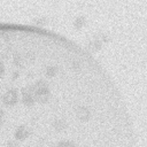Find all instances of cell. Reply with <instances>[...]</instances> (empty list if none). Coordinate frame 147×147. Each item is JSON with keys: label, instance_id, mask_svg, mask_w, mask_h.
I'll return each instance as SVG.
<instances>
[{"label": "cell", "instance_id": "obj_1", "mask_svg": "<svg viewBox=\"0 0 147 147\" xmlns=\"http://www.w3.org/2000/svg\"><path fill=\"white\" fill-rule=\"evenodd\" d=\"M32 86H33V90H34V99H36V101H38V102L48 101V99L51 96V92H49V87H48L47 82L38 80Z\"/></svg>", "mask_w": 147, "mask_h": 147}, {"label": "cell", "instance_id": "obj_2", "mask_svg": "<svg viewBox=\"0 0 147 147\" xmlns=\"http://www.w3.org/2000/svg\"><path fill=\"white\" fill-rule=\"evenodd\" d=\"M21 93H22V100H23L24 105L32 106L36 102V99H34V90H33V86L32 85L24 86L21 90Z\"/></svg>", "mask_w": 147, "mask_h": 147}, {"label": "cell", "instance_id": "obj_3", "mask_svg": "<svg viewBox=\"0 0 147 147\" xmlns=\"http://www.w3.org/2000/svg\"><path fill=\"white\" fill-rule=\"evenodd\" d=\"M17 100H18V92H17V90H15V88H8V90L3 93V95H2V101H3V103L7 105V106H13V105H15V103L17 102Z\"/></svg>", "mask_w": 147, "mask_h": 147}, {"label": "cell", "instance_id": "obj_4", "mask_svg": "<svg viewBox=\"0 0 147 147\" xmlns=\"http://www.w3.org/2000/svg\"><path fill=\"white\" fill-rule=\"evenodd\" d=\"M30 134V130L26 125H20L16 127L15 132H14V137L16 140H24L25 138H28Z\"/></svg>", "mask_w": 147, "mask_h": 147}, {"label": "cell", "instance_id": "obj_5", "mask_svg": "<svg viewBox=\"0 0 147 147\" xmlns=\"http://www.w3.org/2000/svg\"><path fill=\"white\" fill-rule=\"evenodd\" d=\"M76 114H77V117L80 121H87V119H90V117L92 115L91 109L86 106H79L76 110Z\"/></svg>", "mask_w": 147, "mask_h": 147}, {"label": "cell", "instance_id": "obj_6", "mask_svg": "<svg viewBox=\"0 0 147 147\" xmlns=\"http://www.w3.org/2000/svg\"><path fill=\"white\" fill-rule=\"evenodd\" d=\"M52 125H53V127H54L56 131H63V130L67 129L68 123H67V121H65L64 118H56V119L53 121Z\"/></svg>", "mask_w": 147, "mask_h": 147}, {"label": "cell", "instance_id": "obj_7", "mask_svg": "<svg viewBox=\"0 0 147 147\" xmlns=\"http://www.w3.org/2000/svg\"><path fill=\"white\" fill-rule=\"evenodd\" d=\"M87 46H88V48L92 49V51H98V49L101 48L102 41L99 39V37H95V38H93V39H91V40L88 41Z\"/></svg>", "mask_w": 147, "mask_h": 147}, {"label": "cell", "instance_id": "obj_8", "mask_svg": "<svg viewBox=\"0 0 147 147\" xmlns=\"http://www.w3.org/2000/svg\"><path fill=\"white\" fill-rule=\"evenodd\" d=\"M85 24H86V17L85 16H77L74 20V26L77 28V29L83 28Z\"/></svg>", "mask_w": 147, "mask_h": 147}, {"label": "cell", "instance_id": "obj_9", "mask_svg": "<svg viewBox=\"0 0 147 147\" xmlns=\"http://www.w3.org/2000/svg\"><path fill=\"white\" fill-rule=\"evenodd\" d=\"M57 71H59V68H57L56 65H53V64L47 65L46 69H45V74H46L47 76H49V77L55 76V75L57 74Z\"/></svg>", "mask_w": 147, "mask_h": 147}, {"label": "cell", "instance_id": "obj_10", "mask_svg": "<svg viewBox=\"0 0 147 147\" xmlns=\"http://www.w3.org/2000/svg\"><path fill=\"white\" fill-rule=\"evenodd\" d=\"M14 63H15L16 65L22 67L23 63H24V56L21 55L20 53H15V54H14Z\"/></svg>", "mask_w": 147, "mask_h": 147}, {"label": "cell", "instance_id": "obj_11", "mask_svg": "<svg viewBox=\"0 0 147 147\" xmlns=\"http://www.w3.org/2000/svg\"><path fill=\"white\" fill-rule=\"evenodd\" d=\"M56 147H76V145L70 140H61Z\"/></svg>", "mask_w": 147, "mask_h": 147}, {"label": "cell", "instance_id": "obj_12", "mask_svg": "<svg viewBox=\"0 0 147 147\" xmlns=\"http://www.w3.org/2000/svg\"><path fill=\"white\" fill-rule=\"evenodd\" d=\"M34 60V54H33V52H28L26 54H25V56H24V61H33Z\"/></svg>", "mask_w": 147, "mask_h": 147}, {"label": "cell", "instance_id": "obj_13", "mask_svg": "<svg viewBox=\"0 0 147 147\" xmlns=\"http://www.w3.org/2000/svg\"><path fill=\"white\" fill-rule=\"evenodd\" d=\"M46 17H38V18H34L33 20V22L34 23H37V24H44V23H46Z\"/></svg>", "mask_w": 147, "mask_h": 147}, {"label": "cell", "instance_id": "obj_14", "mask_svg": "<svg viewBox=\"0 0 147 147\" xmlns=\"http://www.w3.org/2000/svg\"><path fill=\"white\" fill-rule=\"evenodd\" d=\"M71 67H72L74 70H78V69H80L82 65H80V62H79V61H72Z\"/></svg>", "mask_w": 147, "mask_h": 147}, {"label": "cell", "instance_id": "obj_15", "mask_svg": "<svg viewBox=\"0 0 147 147\" xmlns=\"http://www.w3.org/2000/svg\"><path fill=\"white\" fill-rule=\"evenodd\" d=\"M7 146L8 147H17V142L15 140H10V141L7 142Z\"/></svg>", "mask_w": 147, "mask_h": 147}, {"label": "cell", "instance_id": "obj_16", "mask_svg": "<svg viewBox=\"0 0 147 147\" xmlns=\"http://www.w3.org/2000/svg\"><path fill=\"white\" fill-rule=\"evenodd\" d=\"M3 71H5V65H3V64H2V62L0 61V76H2Z\"/></svg>", "mask_w": 147, "mask_h": 147}]
</instances>
